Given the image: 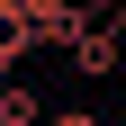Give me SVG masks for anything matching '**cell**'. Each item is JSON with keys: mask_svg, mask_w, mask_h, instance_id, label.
I'll list each match as a JSON object with an SVG mask.
<instances>
[{"mask_svg": "<svg viewBox=\"0 0 126 126\" xmlns=\"http://www.w3.org/2000/svg\"><path fill=\"white\" fill-rule=\"evenodd\" d=\"M0 126H45V99H36V90L18 81V72L0 81Z\"/></svg>", "mask_w": 126, "mask_h": 126, "instance_id": "6da1fadb", "label": "cell"}, {"mask_svg": "<svg viewBox=\"0 0 126 126\" xmlns=\"http://www.w3.org/2000/svg\"><path fill=\"white\" fill-rule=\"evenodd\" d=\"M45 126H99V117H90V108H54Z\"/></svg>", "mask_w": 126, "mask_h": 126, "instance_id": "7a4b0ae2", "label": "cell"}]
</instances>
